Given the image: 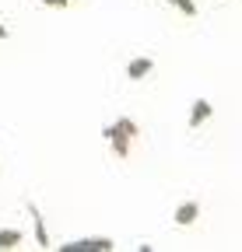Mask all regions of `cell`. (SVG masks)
I'll return each mask as SVG.
<instances>
[{"label":"cell","mask_w":242,"mask_h":252,"mask_svg":"<svg viewBox=\"0 0 242 252\" xmlns=\"http://www.w3.org/2000/svg\"><path fill=\"white\" fill-rule=\"evenodd\" d=\"M102 137L109 140V147H112V154H116V158H130V144H134V137H130L119 123L102 126Z\"/></svg>","instance_id":"cell-1"},{"label":"cell","mask_w":242,"mask_h":252,"mask_svg":"<svg viewBox=\"0 0 242 252\" xmlns=\"http://www.w3.org/2000/svg\"><path fill=\"white\" fill-rule=\"evenodd\" d=\"M64 252H112V238H74L67 245H60Z\"/></svg>","instance_id":"cell-2"},{"label":"cell","mask_w":242,"mask_h":252,"mask_svg":"<svg viewBox=\"0 0 242 252\" xmlns=\"http://www.w3.org/2000/svg\"><path fill=\"white\" fill-rule=\"evenodd\" d=\"M28 217H32V238H35V245L49 249V231H46V220H42V214H39L35 203H28Z\"/></svg>","instance_id":"cell-3"},{"label":"cell","mask_w":242,"mask_h":252,"mask_svg":"<svg viewBox=\"0 0 242 252\" xmlns=\"http://www.w3.org/2000/svg\"><path fill=\"white\" fill-rule=\"evenodd\" d=\"M197 217H200V203H197V200H186V203L175 207V224H179V228L197 224Z\"/></svg>","instance_id":"cell-4"},{"label":"cell","mask_w":242,"mask_h":252,"mask_svg":"<svg viewBox=\"0 0 242 252\" xmlns=\"http://www.w3.org/2000/svg\"><path fill=\"white\" fill-rule=\"evenodd\" d=\"M151 70H155V60H151V56H134V60L127 63V77H130V81H144Z\"/></svg>","instance_id":"cell-5"},{"label":"cell","mask_w":242,"mask_h":252,"mask_svg":"<svg viewBox=\"0 0 242 252\" xmlns=\"http://www.w3.org/2000/svg\"><path fill=\"white\" fill-rule=\"evenodd\" d=\"M210 116H214V105H210L207 98H197V102L190 105V126H193V130H197V126H204Z\"/></svg>","instance_id":"cell-6"},{"label":"cell","mask_w":242,"mask_h":252,"mask_svg":"<svg viewBox=\"0 0 242 252\" xmlns=\"http://www.w3.org/2000/svg\"><path fill=\"white\" fill-rule=\"evenodd\" d=\"M21 242H25V235L18 228H4V231H0V252H7V249H14Z\"/></svg>","instance_id":"cell-7"},{"label":"cell","mask_w":242,"mask_h":252,"mask_svg":"<svg viewBox=\"0 0 242 252\" xmlns=\"http://www.w3.org/2000/svg\"><path fill=\"white\" fill-rule=\"evenodd\" d=\"M169 4H172L179 14H186V18H197V0H169Z\"/></svg>","instance_id":"cell-8"},{"label":"cell","mask_w":242,"mask_h":252,"mask_svg":"<svg viewBox=\"0 0 242 252\" xmlns=\"http://www.w3.org/2000/svg\"><path fill=\"white\" fill-rule=\"evenodd\" d=\"M42 4H46V7H56V11H60V7H67L70 0H42Z\"/></svg>","instance_id":"cell-9"},{"label":"cell","mask_w":242,"mask_h":252,"mask_svg":"<svg viewBox=\"0 0 242 252\" xmlns=\"http://www.w3.org/2000/svg\"><path fill=\"white\" fill-rule=\"evenodd\" d=\"M7 35H11V32H7V25H0V42H7Z\"/></svg>","instance_id":"cell-10"}]
</instances>
